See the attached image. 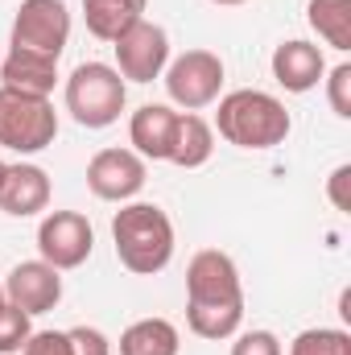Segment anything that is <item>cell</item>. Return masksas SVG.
I'll use <instances>...</instances> for the list:
<instances>
[{"mask_svg": "<svg viewBox=\"0 0 351 355\" xmlns=\"http://www.w3.org/2000/svg\"><path fill=\"white\" fill-rule=\"evenodd\" d=\"M244 322V285L228 252L203 248L186 265V327L198 339L223 343Z\"/></svg>", "mask_w": 351, "mask_h": 355, "instance_id": "cell-1", "label": "cell"}, {"mask_svg": "<svg viewBox=\"0 0 351 355\" xmlns=\"http://www.w3.org/2000/svg\"><path fill=\"white\" fill-rule=\"evenodd\" d=\"M112 244H116V261L137 272V277H153L174 261V223L157 202H120V211L112 215Z\"/></svg>", "mask_w": 351, "mask_h": 355, "instance_id": "cell-2", "label": "cell"}, {"mask_svg": "<svg viewBox=\"0 0 351 355\" xmlns=\"http://www.w3.org/2000/svg\"><path fill=\"white\" fill-rule=\"evenodd\" d=\"M289 128H293V120H289L285 103L257 87L228 91L215 112V132L236 149H277L289 137Z\"/></svg>", "mask_w": 351, "mask_h": 355, "instance_id": "cell-3", "label": "cell"}, {"mask_svg": "<svg viewBox=\"0 0 351 355\" xmlns=\"http://www.w3.org/2000/svg\"><path fill=\"white\" fill-rule=\"evenodd\" d=\"M128 103V83L108 62H79L67 79V112L83 128H112Z\"/></svg>", "mask_w": 351, "mask_h": 355, "instance_id": "cell-4", "label": "cell"}, {"mask_svg": "<svg viewBox=\"0 0 351 355\" xmlns=\"http://www.w3.org/2000/svg\"><path fill=\"white\" fill-rule=\"evenodd\" d=\"M54 137H58V112L50 99L0 87V149L33 157L50 149Z\"/></svg>", "mask_w": 351, "mask_h": 355, "instance_id": "cell-5", "label": "cell"}, {"mask_svg": "<svg viewBox=\"0 0 351 355\" xmlns=\"http://www.w3.org/2000/svg\"><path fill=\"white\" fill-rule=\"evenodd\" d=\"M162 83L182 112H203L223 91V58L211 50H186V54L170 58Z\"/></svg>", "mask_w": 351, "mask_h": 355, "instance_id": "cell-6", "label": "cell"}, {"mask_svg": "<svg viewBox=\"0 0 351 355\" xmlns=\"http://www.w3.org/2000/svg\"><path fill=\"white\" fill-rule=\"evenodd\" d=\"M67 42H71V8L62 0H21L8 46L33 50L46 58H62Z\"/></svg>", "mask_w": 351, "mask_h": 355, "instance_id": "cell-7", "label": "cell"}, {"mask_svg": "<svg viewBox=\"0 0 351 355\" xmlns=\"http://www.w3.org/2000/svg\"><path fill=\"white\" fill-rule=\"evenodd\" d=\"M112 50H116V71L124 83H153L170 67V33L145 17L137 25H128L112 42Z\"/></svg>", "mask_w": 351, "mask_h": 355, "instance_id": "cell-8", "label": "cell"}, {"mask_svg": "<svg viewBox=\"0 0 351 355\" xmlns=\"http://www.w3.org/2000/svg\"><path fill=\"white\" fill-rule=\"evenodd\" d=\"M91 248H95V232H91L87 215L79 211H46L37 223V257L58 272L87 265Z\"/></svg>", "mask_w": 351, "mask_h": 355, "instance_id": "cell-9", "label": "cell"}, {"mask_svg": "<svg viewBox=\"0 0 351 355\" xmlns=\"http://www.w3.org/2000/svg\"><path fill=\"white\" fill-rule=\"evenodd\" d=\"M149 166L132 149H99L87 162V186L103 202H132L145 190Z\"/></svg>", "mask_w": 351, "mask_h": 355, "instance_id": "cell-10", "label": "cell"}, {"mask_svg": "<svg viewBox=\"0 0 351 355\" xmlns=\"http://www.w3.org/2000/svg\"><path fill=\"white\" fill-rule=\"evenodd\" d=\"M0 285H4V302L17 306V310H25L29 318L54 310V306L62 302V272L54 265H46L42 257L12 265V272H8Z\"/></svg>", "mask_w": 351, "mask_h": 355, "instance_id": "cell-11", "label": "cell"}, {"mask_svg": "<svg viewBox=\"0 0 351 355\" xmlns=\"http://www.w3.org/2000/svg\"><path fill=\"white\" fill-rule=\"evenodd\" d=\"M50 194H54L50 174L42 166H33V162H17V166H8L4 178H0V211L12 215V219L42 215L50 207Z\"/></svg>", "mask_w": 351, "mask_h": 355, "instance_id": "cell-12", "label": "cell"}, {"mask_svg": "<svg viewBox=\"0 0 351 355\" xmlns=\"http://www.w3.org/2000/svg\"><path fill=\"white\" fill-rule=\"evenodd\" d=\"M268 67H273V79L289 91V95H306V91H314L318 83H323V75H327V58H323V50H318L314 42H302V37L281 42V46L273 50Z\"/></svg>", "mask_w": 351, "mask_h": 355, "instance_id": "cell-13", "label": "cell"}, {"mask_svg": "<svg viewBox=\"0 0 351 355\" xmlns=\"http://www.w3.org/2000/svg\"><path fill=\"white\" fill-rule=\"evenodd\" d=\"M174 132H178V112L170 103H145L128 120V145L145 162H170Z\"/></svg>", "mask_w": 351, "mask_h": 355, "instance_id": "cell-14", "label": "cell"}, {"mask_svg": "<svg viewBox=\"0 0 351 355\" xmlns=\"http://www.w3.org/2000/svg\"><path fill=\"white\" fill-rule=\"evenodd\" d=\"M54 83H58V58L33 54V50H17V46H8V54H0V87L50 99Z\"/></svg>", "mask_w": 351, "mask_h": 355, "instance_id": "cell-15", "label": "cell"}, {"mask_svg": "<svg viewBox=\"0 0 351 355\" xmlns=\"http://www.w3.org/2000/svg\"><path fill=\"white\" fill-rule=\"evenodd\" d=\"M211 153H215V128L198 112H178V132H174L170 162L178 170H198V166L211 162Z\"/></svg>", "mask_w": 351, "mask_h": 355, "instance_id": "cell-16", "label": "cell"}, {"mask_svg": "<svg viewBox=\"0 0 351 355\" xmlns=\"http://www.w3.org/2000/svg\"><path fill=\"white\" fill-rule=\"evenodd\" d=\"M149 0H83V21L87 33L99 42H116L128 25H137L145 17Z\"/></svg>", "mask_w": 351, "mask_h": 355, "instance_id": "cell-17", "label": "cell"}, {"mask_svg": "<svg viewBox=\"0 0 351 355\" xmlns=\"http://www.w3.org/2000/svg\"><path fill=\"white\" fill-rule=\"evenodd\" d=\"M182 335L170 318H137L120 335V355H178Z\"/></svg>", "mask_w": 351, "mask_h": 355, "instance_id": "cell-18", "label": "cell"}, {"mask_svg": "<svg viewBox=\"0 0 351 355\" xmlns=\"http://www.w3.org/2000/svg\"><path fill=\"white\" fill-rule=\"evenodd\" d=\"M306 21L331 50H339V54L351 50V0H310Z\"/></svg>", "mask_w": 351, "mask_h": 355, "instance_id": "cell-19", "label": "cell"}, {"mask_svg": "<svg viewBox=\"0 0 351 355\" xmlns=\"http://www.w3.org/2000/svg\"><path fill=\"white\" fill-rule=\"evenodd\" d=\"M289 355H351V335L343 327H310L293 335Z\"/></svg>", "mask_w": 351, "mask_h": 355, "instance_id": "cell-20", "label": "cell"}, {"mask_svg": "<svg viewBox=\"0 0 351 355\" xmlns=\"http://www.w3.org/2000/svg\"><path fill=\"white\" fill-rule=\"evenodd\" d=\"M33 335V327H29V314L25 310H17V306H0V355H17L25 347V339Z\"/></svg>", "mask_w": 351, "mask_h": 355, "instance_id": "cell-21", "label": "cell"}, {"mask_svg": "<svg viewBox=\"0 0 351 355\" xmlns=\"http://www.w3.org/2000/svg\"><path fill=\"white\" fill-rule=\"evenodd\" d=\"M323 79H327V103H331V112L339 120H351V62H339Z\"/></svg>", "mask_w": 351, "mask_h": 355, "instance_id": "cell-22", "label": "cell"}, {"mask_svg": "<svg viewBox=\"0 0 351 355\" xmlns=\"http://www.w3.org/2000/svg\"><path fill=\"white\" fill-rule=\"evenodd\" d=\"M232 355H285L281 352V339L273 331H236L232 335Z\"/></svg>", "mask_w": 351, "mask_h": 355, "instance_id": "cell-23", "label": "cell"}, {"mask_svg": "<svg viewBox=\"0 0 351 355\" xmlns=\"http://www.w3.org/2000/svg\"><path fill=\"white\" fill-rule=\"evenodd\" d=\"M67 343H71V355H112V339L99 327H71Z\"/></svg>", "mask_w": 351, "mask_h": 355, "instance_id": "cell-24", "label": "cell"}, {"mask_svg": "<svg viewBox=\"0 0 351 355\" xmlns=\"http://www.w3.org/2000/svg\"><path fill=\"white\" fill-rule=\"evenodd\" d=\"M17 355H71L67 331H33Z\"/></svg>", "mask_w": 351, "mask_h": 355, "instance_id": "cell-25", "label": "cell"}, {"mask_svg": "<svg viewBox=\"0 0 351 355\" xmlns=\"http://www.w3.org/2000/svg\"><path fill=\"white\" fill-rule=\"evenodd\" d=\"M351 166H335L331 178H327V198L335 211H351Z\"/></svg>", "mask_w": 351, "mask_h": 355, "instance_id": "cell-26", "label": "cell"}, {"mask_svg": "<svg viewBox=\"0 0 351 355\" xmlns=\"http://www.w3.org/2000/svg\"><path fill=\"white\" fill-rule=\"evenodd\" d=\"M211 4H219V8H236V4H248V0H211Z\"/></svg>", "mask_w": 351, "mask_h": 355, "instance_id": "cell-27", "label": "cell"}, {"mask_svg": "<svg viewBox=\"0 0 351 355\" xmlns=\"http://www.w3.org/2000/svg\"><path fill=\"white\" fill-rule=\"evenodd\" d=\"M0 306H4V285H0Z\"/></svg>", "mask_w": 351, "mask_h": 355, "instance_id": "cell-28", "label": "cell"}, {"mask_svg": "<svg viewBox=\"0 0 351 355\" xmlns=\"http://www.w3.org/2000/svg\"><path fill=\"white\" fill-rule=\"evenodd\" d=\"M4 170H8V166H4V162H0V178H4Z\"/></svg>", "mask_w": 351, "mask_h": 355, "instance_id": "cell-29", "label": "cell"}]
</instances>
